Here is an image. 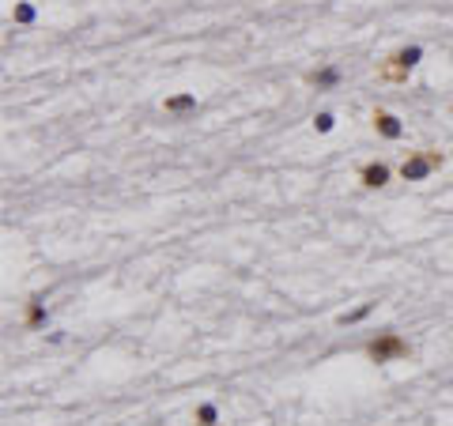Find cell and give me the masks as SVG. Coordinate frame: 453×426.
Here are the masks:
<instances>
[{"label":"cell","mask_w":453,"mask_h":426,"mask_svg":"<svg viewBox=\"0 0 453 426\" xmlns=\"http://www.w3.org/2000/svg\"><path fill=\"white\" fill-rule=\"evenodd\" d=\"M363 355L371 358L374 366H389V363H404V358H412V344L401 336V332L382 328V332H374V336L363 344Z\"/></svg>","instance_id":"obj_1"},{"label":"cell","mask_w":453,"mask_h":426,"mask_svg":"<svg viewBox=\"0 0 453 426\" xmlns=\"http://www.w3.org/2000/svg\"><path fill=\"white\" fill-rule=\"evenodd\" d=\"M423 61V45H401L389 57L378 64V79L382 83H408V76L415 72V64Z\"/></svg>","instance_id":"obj_2"},{"label":"cell","mask_w":453,"mask_h":426,"mask_svg":"<svg viewBox=\"0 0 453 426\" xmlns=\"http://www.w3.org/2000/svg\"><path fill=\"white\" fill-rule=\"evenodd\" d=\"M442 166H446V155L434 151V147H419V151H412L408 159L396 166V174H401V181H427Z\"/></svg>","instance_id":"obj_3"},{"label":"cell","mask_w":453,"mask_h":426,"mask_svg":"<svg viewBox=\"0 0 453 426\" xmlns=\"http://www.w3.org/2000/svg\"><path fill=\"white\" fill-rule=\"evenodd\" d=\"M355 178H359V185H363V189H385V185L393 181V166L389 162H382V159H371V162H363L355 170Z\"/></svg>","instance_id":"obj_4"},{"label":"cell","mask_w":453,"mask_h":426,"mask_svg":"<svg viewBox=\"0 0 453 426\" xmlns=\"http://www.w3.org/2000/svg\"><path fill=\"white\" fill-rule=\"evenodd\" d=\"M371 128L382 136V140H401L404 136V121L396 114H389V109H382V106L371 109Z\"/></svg>","instance_id":"obj_5"},{"label":"cell","mask_w":453,"mask_h":426,"mask_svg":"<svg viewBox=\"0 0 453 426\" xmlns=\"http://www.w3.org/2000/svg\"><path fill=\"white\" fill-rule=\"evenodd\" d=\"M197 95L193 91H178V95H166L163 98V114L166 117H189V114H197Z\"/></svg>","instance_id":"obj_6"},{"label":"cell","mask_w":453,"mask_h":426,"mask_svg":"<svg viewBox=\"0 0 453 426\" xmlns=\"http://www.w3.org/2000/svg\"><path fill=\"white\" fill-rule=\"evenodd\" d=\"M340 79H344V72H340L336 64H321V68H310L306 72V83H310V87H318V91L340 87Z\"/></svg>","instance_id":"obj_7"},{"label":"cell","mask_w":453,"mask_h":426,"mask_svg":"<svg viewBox=\"0 0 453 426\" xmlns=\"http://www.w3.org/2000/svg\"><path fill=\"white\" fill-rule=\"evenodd\" d=\"M45 302L34 294V298H27L23 302V328H45Z\"/></svg>","instance_id":"obj_8"},{"label":"cell","mask_w":453,"mask_h":426,"mask_svg":"<svg viewBox=\"0 0 453 426\" xmlns=\"http://www.w3.org/2000/svg\"><path fill=\"white\" fill-rule=\"evenodd\" d=\"M193 426H219V407L211 400L197 404V411H193Z\"/></svg>","instance_id":"obj_9"},{"label":"cell","mask_w":453,"mask_h":426,"mask_svg":"<svg viewBox=\"0 0 453 426\" xmlns=\"http://www.w3.org/2000/svg\"><path fill=\"white\" fill-rule=\"evenodd\" d=\"M12 20L20 23V26H31L34 20H38V12H34V4H15V12H12Z\"/></svg>","instance_id":"obj_10"},{"label":"cell","mask_w":453,"mask_h":426,"mask_svg":"<svg viewBox=\"0 0 453 426\" xmlns=\"http://www.w3.org/2000/svg\"><path fill=\"white\" fill-rule=\"evenodd\" d=\"M374 310V302H366V305H359V310H351V313H344V317H340V325H359V321L366 317V313Z\"/></svg>","instance_id":"obj_11"},{"label":"cell","mask_w":453,"mask_h":426,"mask_svg":"<svg viewBox=\"0 0 453 426\" xmlns=\"http://www.w3.org/2000/svg\"><path fill=\"white\" fill-rule=\"evenodd\" d=\"M313 128H318V132H332V128H336V117H332V114H318V117H313Z\"/></svg>","instance_id":"obj_12"}]
</instances>
